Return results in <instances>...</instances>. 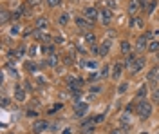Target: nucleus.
I'll return each mask as SVG.
<instances>
[{
  "label": "nucleus",
  "mask_w": 159,
  "mask_h": 134,
  "mask_svg": "<svg viewBox=\"0 0 159 134\" xmlns=\"http://www.w3.org/2000/svg\"><path fill=\"white\" fill-rule=\"evenodd\" d=\"M25 69H27L29 72H36V69H38V67H36L33 62H27V63H25Z\"/></svg>",
  "instance_id": "34"
},
{
  "label": "nucleus",
  "mask_w": 159,
  "mask_h": 134,
  "mask_svg": "<svg viewBox=\"0 0 159 134\" xmlns=\"http://www.w3.org/2000/svg\"><path fill=\"white\" fill-rule=\"evenodd\" d=\"M9 18H13V15H11L9 11H2V15H0V22H2V24H6V22L9 20Z\"/></svg>",
  "instance_id": "26"
},
{
  "label": "nucleus",
  "mask_w": 159,
  "mask_h": 134,
  "mask_svg": "<svg viewBox=\"0 0 159 134\" xmlns=\"http://www.w3.org/2000/svg\"><path fill=\"white\" fill-rule=\"evenodd\" d=\"M123 69H125V65H123V63H116V65L112 67V74H110V78L119 80V78H121V74H123Z\"/></svg>",
  "instance_id": "9"
},
{
  "label": "nucleus",
  "mask_w": 159,
  "mask_h": 134,
  "mask_svg": "<svg viewBox=\"0 0 159 134\" xmlns=\"http://www.w3.org/2000/svg\"><path fill=\"white\" fill-rule=\"evenodd\" d=\"M147 94H148V87H147V83H143V85L138 89L136 96H138L139 100H145V96H147Z\"/></svg>",
  "instance_id": "15"
},
{
  "label": "nucleus",
  "mask_w": 159,
  "mask_h": 134,
  "mask_svg": "<svg viewBox=\"0 0 159 134\" xmlns=\"http://www.w3.org/2000/svg\"><path fill=\"white\" fill-rule=\"evenodd\" d=\"M83 16H85L89 22H92V24H94V22L99 18V11L96 9L94 6H89V7H85V11H83Z\"/></svg>",
  "instance_id": "2"
},
{
  "label": "nucleus",
  "mask_w": 159,
  "mask_h": 134,
  "mask_svg": "<svg viewBox=\"0 0 159 134\" xmlns=\"http://www.w3.org/2000/svg\"><path fill=\"white\" fill-rule=\"evenodd\" d=\"M147 78H148V82H150V83L157 82V78H159V67H157V65L150 69V71H148V76H147Z\"/></svg>",
  "instance_id": "12"
},
{
  "label": "nucleus",
  "mask_w": 159,
  "mask_h": 134,
  "mask_svg": "<svg viewBox=\"0 0 159 134\" xmlns=\"http://www.w3.org/2000/svg\"><path fill=\"white\" fill-rule=\"evenodd\" d=\"M9 103H11V100L7 98V96H4V98H2V107H4V109H7V107H9Z\"/></svg>",
  "instance_id": "38"
},
{
  "label": "nucleus",
  "mask_w": 159,
  "mask_h": 134,
  "mask_svg": "<svg viewBox=\"0 0 159 134\" xmlns=\"http://www.w3.org/2000/svg\"><path fill=\"white\" fill-rule=\"evenodd\" d=\"M136 113H138V116L141 120L150 118V114H152V103H150L148 100H139V102L136 103Z\"/></svg>",
  "instance_id": "1"
},
{
  "label": "nucleus",
  "mask_w": 159,
  "mask_h": 134,
  "mask_svg": "<svg viewBox=\"0 0 159 134\" xmlns=\"http://www.w3.org/2000/svg\"><path fill=\"white\" fill-rule=\"evenodd\" d=\"M45 2H47L49 7H58V6H61V0H45Z\"/></svg>",
  "instance_id": "31"
},
{
  "label": "nucleus",
  "mask_w": 159,
  "mask_h": 134,
  "mask_svg": "<svg viewBox=\"0 0 159 134\" xmlns=\"http://www.w3.org/2000/svg\"><path fill=\"white\" fill-rule=\"evenodd\" d=\"M47 25H49V22H47V18H45V16H38V18H36V29H45V27H47Z\"/></svg>",
  "instance_id": "16"
},
{
  "label": "nucleus",
  "mask_w": 159,
  "mask_h": 134,
  "mask_svg": "<svg viewBox=\"0 0 159 134\" xmlns=\"http://www.w3.org/2000/svg\"><path fill=\"white\" fill-rule=\"evenodd\" d=\"M18 33H20V25H18V24H15V25H13V27H11L9 35H11V36H16V35H18Z\"/></svg>",
  "instance_id": "33"
},
{
  "label": "nucleus",
  "mask_w": 159,
  "mask_h": 134,
  "mask_svg": "<svg viewBox=\"0 0 159 134\" xmlns=\"http://www.w3.org/2000/svg\"><path fill=\"white\" fill-rule=\"evenodd\" d=\"M143 49H148V38H147V35H141L136 40V51H143Z\"/></svg>",
  "instance_id": "7"
},
{
  "label": "nucleus",
  "mask_w": 159,
  "mask_h": 134,
  "mask_svg": "<svg viewBox=\"0 0 159 134\" xmlns=\"http://www.w3.org/2000/svg\"><path fill=\"white\" fill-rule=\"evenodd\" d=\"M103 120H105V114H98V116H94V118H92V122H94V125L101 123Z\"/></svg>",
  "instance_id": "35"
},
{
  "label": "nucleus",
  "mask_w": 159,
  "mask_h": 134,
  "mask_svg": "<svg viewBox=\"0 0 159 134\" xmlns=\"http://www.w3.org/2000/svg\"><path fill=\"white\" fill-rule=\"evenodd\" d=\"M156 6H157V2H156V0H152V2H148V6H147V13H152V11L156 9Z\"/></svg>",
  "instance_id": "32"
},
{
  "label": "nucleus",
  "mask_w": 159,
  "mask_h": 134,
  "mask_svg": "<svg viewBox=\"0 0 159 134\" xmlns=\"http://www.w3.org/2000/svg\"><path fill=\"white\" fill-rule=\"evenodd\" d=\"M145 58H136L134 62H132V65L129 67V71H130V74H136V72H139L143 67H145Z\"/></svg>",
  "instance_id": "5"
},
{
  "label": "nucleus",
  "mask_w": 159,
  "mask_h": 134,
  "mask_svg": "<svg viewBox=\"0 0 159 134\" xmlns=\"http://www.w3.org/2000/svg\"><path fill=\"white\" fill-rule=\"evenodd\" d=\"M129 25H130V27H141V29H143V25H145V24H143V18H139V16H134V18L130 20Z\"/></svg>",
  "instance_id": "18"
},
{
  "label": "nucleus",
  "mask_w": 159,
  "mask_h": 134,
  "mask_svg": "<svg viewBox=\"0 0 159 134\" xmlns=\"http://www.w3.org/2000/svg\"><path fill=\"white\" fill-rule=\"evenodd\" d=\"M134 60H136V54H134V53H130L129 56H127V60H125V63H123V65L129 69L130 65H132V62H134Z\"/></svg>",
  "instance_id": "27"
},
{
  "label": "nucleus",
  "mask_w": 159,
  "mask_h": 134,
  "mask_svg": "<svg viewBox=\"0 0 159 134\" xmlns=\"http://www.w3.org/2000/svg\"><path fill=\"white\" fill-rule=\"evenodd\" d=\"M76 25L80 29H92V22H89L85 16H78L76 18Z\"/></svg>",
  "instance_id": "10"
},
{
  "label": "nucleus",
  "mask_w": 159,
  "mask_h": 134,
  "mask_svg": "<svg viewBox=\"0 0 159 134\" xmlns=\"http://www.w3.org/2000/svg\"><path fill=\"white\" fill-rule=\"evenodd\" d=\"M139 134H148V132H139Z\"/></svg>",
  "instance_id": "44"
},
{
  "label": "nucleus",
  "mask_w": 159,
  "mask_h": 134,
  "mask_svg": "<svg viewBox=\"0 0 159 134\" xmlns=\"http://www.w3.org/2000/svg\"><path fill=\"white\" fill-rule=\"evenodd\" d=\"M34 38H36V40H40V42H49V40H51V36H47L45 33L38 31V29L34 31Z\"/></svg>",
  "instance_id": "19"
},
{
  "label": "nucleus",
  "mask_w": 159,
  "mask_h": 134,
  "mask_svg": "<svg viewBox=\"0 0 159 134\" xmlns=\"http://www.w3.org/2000/svg\"><path fill=\"white\" fill-rule=\"evenodd\" d=\"M152 100L159 103V87H156V89H154V93H152Z\"/></svg>",
  "instance_id": "37"
},
{
  "label": "nucleus",
  "mask_w": 159,
  "mask_h": 134,
  "mask_svg": "<svg viewBox=\"0 0 159 134\" xmlns=\"http://www.w3.org/2000/svg\"><path fill=\"white\" fill-rule=\"evenodd\" d=\"M47 127H49V123H47L45 120H36V122L33 123V132L34 134H42Z\"/></svg>",
  "instance_id": "6"
},
{
  "label": "nucleus",
  "mask_w": 159,
  "mask_h": 134,
  "mask_svg": "<svg viewBox=\"0 0 159 134\" xmlns=\"http://www.w3.org/2000/svg\"><path fill=\"white\" fill-rule=\"evenodd\" d=\"M127 89H129V82L119 83V87H118V94H125V93H127Z\"/></svg>",
  "instance_id": "29"
},
{
  "label": "nucleus",
  "mask_w": 159,
  "mask_h": 134,
  "mask_svg": "<svg viewBox=\"0 0 159 134\" xmlns=\"http://www.w3.org/2000/svg\"><path fill=\"white\" fill-rule=\"evenodd\" d=\"M112 9H109V7H103V9L99 11V20H101V24H105V25H109L110 22H112Z\"/></svg>",
  "instance_id": "4"
},
{
  "label": "nucleus",
  "mask_w": 159,
  "mask_h": 134,
  "mask_svg": "<svg viewBox=\"0 0 159 134\" xmlns=\"http://www.w3.org/2000/svg\"><path fill=\"white\" fill-rule=\"evenodd\" d=\"M138 9H141V0H132L130 6H129V13L130 15H134Z\"/></svg>",
  "instance_id": "17"
},
{
  "label": "nucleus",
  "mask_w": 159,
  "mask_h": 134,
  "mask_svg": "<svg viewBox=\"0 0 159 134\" xmlns=\"http://www.w3.org/2000/svg\"><path fill=\"white\" fill-rule=\"evenodd\" d=\"M47 62H49V65H51V67H56V65H58V56H54V54H51V56H49V60H47Z\"/></svg>",
  "instance_id": "30"
},
{
  "label": "nucleus",
  "mask_w": 159,
  "mask_h": 134,
  "mask_svg": "<svg viewBox=\"0 0 159 134\" xmlns=\"http://www.w3.org/2000/svg\"><path fill=\"white\" fill-rule=\"evenodd\" d=\"M99 74H101V78H109V74H112V69H110L109 65H105V67L99 71Z\"/></svg>",
  "instance_id": "28"
},
{
  "label": "nucleus",
  "mask_w": 159,
  "mask_h": 134,
  "mask_svg": "<svg viewBox=\"0 0 159 134\" xmlns=\"http://www.w3.org/2000/svg\"><path fill=\"white\" fill-rule=\"evenodd\" d=\"M87 113H89V105L85 102H76V105H74V114L78 118H85Z\"/></svg>",
  "instance_id": "3"
},
{
  "label": "nucleus",
  "mask_w": 159,
  "mask_h": 134,
  "mask_svg": "<svg viewBox=\"0 0 159 134\" xmlns=\"http://www.w3.org/2000/svg\"><path fill=\"white\" fill-rule=\"evenodd\" d=\"M148 51L150 53H159V40H152L148 44Z\"/></svg>",
  "instance_id": "24"
},
{
  "label": "nucleus",
  "mask_w": 159,
  "mask_h": 134,
  "mask_svg": "<svg viewBox=\"0 0 159 134\" xmlns=\"http://www.w3.org/2000/svg\"><path fill=\"white\" fill-rule=\"evenodd\" d=\"M110 134H125V132H123V131H112Z\"/></svg>",
  "instance_id": "43"
},
{
  "label": "nucleus",
  "mask_w": 159,
  "mask_h": 134,
  "mask_svg": "<svg viewBox=\"0 0 159 134\" xmlns=\"http://www.w3.org/2000/svg\"><path fill=\"white\" fill-rule=\"evenodd\" d=\"M58 109H61V103H56V107H52V109H51L49 113L52 114V113H54V111H58Z\"/></svg>",
  "instance_id": "40"
},
{
  "label": "nucleus",
  "mask_w": 159,
  "mask_h": 134,
  "mask_svg": "<svg viewBox=\"0 0 159 134\" xmlns=\"http://www.w3.org/2000/svg\"><path fill=\"white\" fill-rule=\"evenodd\" d=\"M119 122H121V125H130V113H123L121 116H119Z\"/></svg>",
  "instance_id": "22"
},
{
  "label": "nucleus",
  "mask_w": 159,
  "mask_h": 134,
  "mask_svg": "<svg viewBox=\"0 0 159 134\" xmlns=\"http://www.w3.org/2000/svg\"><path fill=\"white\" fill-rule=\"evenodd\" d=\"M67 82H69L70 89H80V87H81V85H83V82H81V80H80V78H76V76H70L69 80H67Z\"/></svg>",
  "instance_id": "13"
},
{
  "label": "nucleus",
  "mask_w": 159,
  "mask_h": 134,
  "mask_svg": "<svg viewBox=\"0 0 159 134\" xmlns=\"http://www.w3.org/2000/svg\"><path fill=\"white\" fill-rule=\"evenodd\" d=\"M98 78H101V74H99V72H92V74L89 76V80H90V82H96Z\"/></svg>",
  "instance_id": "39"
},
{
  "label": "nucleus",
  "mask_w": 159,
  "mask_h": 134,
  "mask_svg": "<svg viewBox=\"0 0 159 134\" xmlns=\"http://www.w3.org/2000/svg\"><path fill=\"white\" fill-rule=\"evenodd\" d=\"M101 91H103L101 85H92V87H90V93L92 94H98V93H101Z\"/></svg>",
  "instance_id": "36"
},
{
  "label": "nucleus",
  "mask_w": 159,
  "mask_h": 134,
  "mask_svg": "<svg viewBox=\"0 0 159 134\" xmlns=\"http://www.w3.org/2000/svg\"><path fill=\"white\" fill-rule=\"evenodd\" d=\"M31 2V6H38V0H29Z\"/></svg>",
  "instance_id": "42"
},
{
  "label": "nucleus",
  "mask_w": 159,
  "mask_h": 134,
  "mask_svg": "<svg viewBox=\"0 0 159 134\" xmlns=\"http://www.w3.org/2000/svg\"><path fill=\"white\" fill-rule=\"evenodd\" d=\"M63 134H72V131H70L69 127H67V129H63Z\"/></svg>",
  "instance_id": "41"
},
{
  "label": "nucleus",
  "mask_w": 159,
  "mask_h": 134,
  "mask_svg": "<svg viewBox=\"0 0 159 134\" xmlns=\"http://www.w3.org/2000/svg\"><path fill=\"white\" fill-rule=\"evenodd\" d=\"M83 38H85V42H87V44H90V45H94V44H96V35H94V33H85V35H83Z\"/></svg>",
  "instance_id": "20"
},
{
  "label": "nucleus",
  "mask_w": 159,
  "mask_h": 134,
  "mask_svg": "<svg viewBox=\"0 0 159 134\" xmlns=\"http://www.w3.org/2000/svg\"><path fill=\"white\" fill-rule=\"evenodd\" d=\"M42 53H45V54H54V45H52V44L42 45Z\"/></svg>",
  "instance_id": "23"
},
{
  "label": "nucleus",
  "mask_w": 159,
  "mask_h": 134,
  "mask_svg": "<svg viewBox=\"0 0 159 134\" xmlns=\"http://www.w3.org/2000/svg\"><path fill=\"white\" fill-rule=\"evenodd\" d=\"M27 13H29V11H27V7H25L24 4H20L18 7L11 13V15H13V20H18L20 16H24V15H27Z\"/></svg>",
  "instance_id": "8"
},
{
  "label": "nucleus",
  "mask_w": 159,
  "mask_h": 134,
  "mask_svg": "<svg viewBox=\"0 0 159 134\" xmlns=\"http://www.w3.org/2000/svg\"><path fill=\"white\" fill-rule=\"evenodd\" d=\"M110 45H112V40L107 38V40L99 45V56H107V54L110 53Z\"/></svg>",
  "instance_id": "11"
},
{
  "label": "nucleus",
  "mask_w": 159,
  "mask_h": 134,
  "mask_svg": "<svg viewBox=\"0 0 159 134\" xmlns=\"http://www.w3.org/2000/svg\"><path fill=\"white\" fill-rule=\"evenodd\" d=\"M121 53H123V54H130V53H132V45H130L127 40L121 42Z\"/></svg>",
  "instance_id": "21"
},
{
  "label": "nucleus",
  "mask_w": 159,
  "mask_h": 134,
  "mask_svg": "<svg viewBox=\"0 0 159 134\" xmlns=\"http://www.w3.org/2000/svg\"><path fill=\"white\" fill-rule=\"evenodd\" d=\"M15 98H16L18 102H24V100H25V91H24L20 85H16V87H15Z\"/></svg>",
  "instance_id": "14"
},
{
  "label": "nucleus",
  "mask_w": 159,
  "mask_h": 134,
  "mask_svg": "<svg viewBox=\"0 0 159 134\" xmlns=\"http://www.w3.org/2000/svg\"><path fill=\"white\" fill-rule=\"evenodd\" d=\"M58 24L60 25H67V24H69V15H67V13H61L58 16Z\"/></svg>",
  "instance_id": "25"
}]
</instances>
